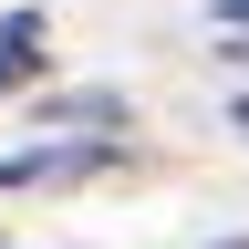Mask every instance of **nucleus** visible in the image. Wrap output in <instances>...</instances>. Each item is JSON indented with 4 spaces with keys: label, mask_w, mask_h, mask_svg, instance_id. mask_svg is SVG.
I'll use <instances>...</instances> for the list:
<instances>
[{
    "label": "nucleus",
    "mask_w": 249,
    "mask_h": 249,
    "mask_svg": "<svg viewBox=\"0 0 249 249\" xmlns=\"http://www.w3.org/2000/svg\"><path fill=\"white\" fill-rule=\"evenodd\" d=\"M218 21H249V0H218Z\"/></svg>",
    "instance_id": "3"
},
{
    "label": "nucleus",
    "mask_w": 249,
    "mask_h": 249,
    "mask_svg": "<svg viewBox=\"0 0 249 249\" xmlns=\"http://www.w3.org/2000/svg\"><path fill=\"white\" fill-rule=\"evenodd\" d=\"M239 124H249V104H239Z\"/></svg>",
    "instance_id": "4"
},
{
    "label": "nucleus",
    "mask_w": 249,
    "mask_h": 249,
    "mask_svg": "<svg viewBox=\"0 0 249 249\" xmlns=\"http://www.w3.org/2000/svg\"><path fill=\"white\" fill-rule=\"evenodd\" d=\"M114 145H42V156H0V187H52V177H93Z\"/></svg>",
    "instance_id": "1"
},
{
    "label": "nucleus",
    "mask_w": 249,
    "mask_h": 249,
    "mask_svg": "<svg viewBox=\"0 0 249 249\" xmlns=\"http://www.w3.org/2000/svg\"><path fill=\"white\" fill-rule=\"evenodd\" d=\"M42 42H52L42 11H11V21H0V93H21L31 73H42Z\"/></svg>",
    "instance_id": "2"
}]
</instances>
